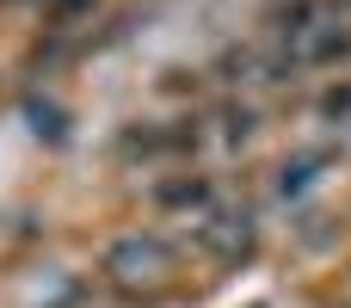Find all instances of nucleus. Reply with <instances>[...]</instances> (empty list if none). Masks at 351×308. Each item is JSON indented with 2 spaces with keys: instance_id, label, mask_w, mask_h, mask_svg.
I'll return each mask as SVG.
<instances>
[{
  "instance_id": "obj_2",
  "label": "nucleus",
  "mask_w": 351,
  "mask_h": 308,
  "mask_svg": "<svg viewBox=\"0 0 351 308\" xmlns=\"http://www.w3.org/2000/svg\"><path fill=\"white\" fill-rule=\"evenodd\" d=\"M315 167H321V161H302V167H284V185H278V191H284V198L308 191V185H315Z\"/></svg>"
},
{
  "instance_id": "obj_1",
  "label": "nucleus",
  "mask_w": 351,
  "mask_h": 308,
  "mask_svg": "<svg viewBox=\"0 0 351 308\" xmlns=\"http://www.w3.org/2000/svg\"><path fill=\"white\" fill-rule=\"evenodd\" d=\"M160 259H167V247H154V241L130 235V241H117V247H111V259H105V265H111V272H123V265H142V272H154Z\"/></svg>"
},
{
  "instance_id": "obj_3",
  "label": "nucleus",
  "mask_w": 351,
  "mask_h": 308,
  "mask_svg": "<svg viewBox=\"0 0 351 308\" xmlns=\"http://www.w3.org/2000/svg\"><path fill=\"white\" fill-rule=\"evenodd\" d=\"M204 191H210L204 179H191V185H167V191H160V204H204Z\"/></svg>"
}]
</instances>
